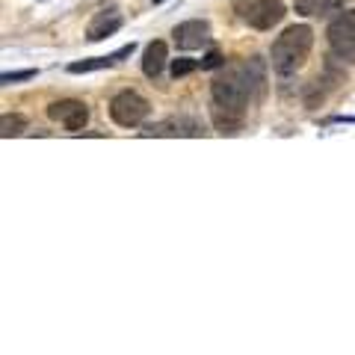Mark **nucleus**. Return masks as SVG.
I'll list each match as a JSON object with an SVG mask.
<instances>
[{
  "mask_svg": "<svg viewBox=\"0 0 355 355\" xmlns=\"http://www.w3.org/2000/svg\"><path fill=\"white\" fill-rule=\"evenodd\" d=\"M166 60H169V48H166V42H151L148 48H146V53H142V71H146V77H160V71H163V65H166Z\"/></svg>",
  "mask_w": 355,
  "mask_h": 355,
  "instance_id": "11",
  "label": "nucleus"
},
{
  "mask_svg": "<svg viewBox=\"0 0 355 355\" xmlns=\"http://www.w3.org/2000/svg\"><path fill=\"white\" fill-rule=\"evenodd\" d=\"M234 12L252 30H272L284 21L287 6L282 0H234Z\"/></svg>",
  "mask_w": 355,
  "mask_h": 355,
  "instance_id": "3",
  "label": "nucleus"
},
{
  "mask_svg": "<svg viewBox=\"0 0 355 355\" xmlns=\"http://www.w3.org/2000/svg\"><path fill=\"white\" fill-rule=\"evenodd\" d=\"M125 24V18H121L119 9H101L92 21H89V30H86V39L89 42H101L107 36H113V33Z\"/></svg>",
  "mask_w": 355,
  "mask_h": 355,
  "instance_id": "8",
  "label": "nucleus"
},
{
  "mask_svg": "<svg viewBox=\"0 0 355 355\" xmlns=\"http://www.w3.org/2000/svg\"><path fill=\"white\" fill-rule=\"evenodd\" d=\"M263 89H266V65L261 57H252L246 62L228 65L210 86V95H214V107L246 113L254 98L263 95Z\"/></svg>",
  "mask_w": 355,
  "mask_h": 355,
  "instance_id": "1",
  "label": "nucleus"
},
{
  "mask_svg": "<svg viewBox=\"0 0 355 355\" xmlns=\"http://www.w3.org/2000/svg\"><path fill=\"white\" fill-rule=\"evenodd\" d=\"M130 53H133V42L125 44V48H119L116 53H110V57H95V60H83V62H71V65H69V71H71V74L101 71V69H110V65H116V62H121L125 57H130Z\"/></svg>",
  "mask_w": 355,
  "mask_h": 355,
  "instance_id": "10",
  "label": "nucleus"
},
{
  "mask_svg": "<svg viewBox=\"0 0 355 355\" xmlns=\"http://www.w3.org/2000/svg\"><path fill=\"white\" fill-rule=\"evenodd\" d=\"M216 65H222V57H219L216 51H210L207 57L202 60V69H216Z\"/></svg>",
  "mask_w": 355,
  "mask_h": 355,
  "instance_id": "16",
  "label": "nucleus"
},
{
  "mask_svg": "<svg viewBox=\"0 0 355 355\" xmlns=\"http://www.w3.org/2000/svg\"><path fill=\"white\" fill-rule=\"evenodd\" d=\"M311 48H314V30H311L308 24H293V27H287L282 36L272 42V51H270L272 69L279 71L282 77L293 74L299 65L308 60Z\"/></svg>",
  "mask_w": 355,
  "mask_h": 355,
  "instance_id": "2",
  "label": "nucleus"
},
{
  "mask_svg": "<svg viewBox=\"0 0 355 355\" xmlns=\"http://www.w3.org/2000/svg\"><path fill=\"white\" fill-rule=\"evenodd\" d=\"M198 69L196 60H172V77H184V74H193Z\"/></svg>",
  "mask_w": 355,
  "mask_h": 355,
  "instance_id": "14",
  "label": "nucleus"
},
{
  "mask_svg": "<svg viewBox=\"0 0 355 355\" xmlns=\"http://www.w3.org/2000/svg\"><path fill=\"white\" fill-rule=\"evenodd\" d=\"M36 77V71L33 69H24V71H6L3 77H0V83H21V80H33Z\"/></svg>",
  "mask_w": 355,
  "mask_h": 355,
  "instance_id": "15",
  "label": "nucleus"
},
{
  "mask_svg": "<svg viewBox=\"0 0 355 355\" xmlns=\"http://www.w3.org/2000/svg\"><path fill=\"white\" fill-rule=\"evenodd\" d=\"M24 125H27V121L24 119H21V116H3V119H0V137H3V139H9V137H18V133H24Z\"/></svg>",
  "mask_w": 355,
  "mask_h": 355,
  "instance_id": "13",
  "label": "nucleus"
},
{
  "mask_svg": "<svg viewBox=\"0 0 355 355\" xmlns=\"http://www.w3.org/2000/svg\"><path fill=\"white\" fill-rule=\"evenodd\" d=\"M48 116L53 121H60L65 130H83L86 121H89V110L83 101H77V98H62V101H53L48 107Z\"/></svg>",
  "mask_w": 355,
  "mask_h": 355,
  "instance_id": "6",
  "label": "nucleus"
},
{
  "mask_svg": "<svg viewBox=\"0 0 355 355\" xmlns=\"http://www.w3.org/2000/svg\"><path fill=\"white\" fill-rule=\"evenodd\" d=\"M210 116H214V128L222 137H237L243 130V121L246 113H237V110H225V107H210Z\"/></svg>",
  "mask_w": 355,
  "mask_h": 355,
  "instance_id": "9",
  "label": "nucleus"
},
{
  "mask_svg": "<svg viewBox=\"0 0 355 355\" xmlns=\"http://www.w3.org/2000/svg\"><path fill=\"white\" fill-rule=\"evenodd\" d=\"M154 3H163V0H154Z\"/></svg>",
  "mask_w": 355,
  "mask_h": 355,
  "instance_id": "17",
  "label": "nucleus"
},
{
  "mask_svg": "<svg viewBox=\"0 0 355 355\" xmlns=\"http://www.w3.org/2000/svg\"><path fill=\"white\" fill-rule=\"evenodd\" d=\"M338 9H340V0H296V12L305 18L329 15V12H338Z\"/></svg>",
  "mask_w": 355,
  "mask_h": 355,
  "instance_id": "12",
  "label": "nucleus"
},
{
  "mask_svg": "<svg viewBox=\"0 0 355 355\" xmlns=\"http://www.w3.org/2000/svg\"><path fill=\"white\" fill-rule=\"evenodd\" d=\"M148 101L142 95H137V92H119L113 101H110V116H113V121L116 125H121V128H137V125H142L146 121V116H148Z\"/></svg>",
  "mask_w": 355,
  "mask_h": 355,
  "instance_id": "4",
  "label": "nucleus"
},
{
  "mask_svg": "<svg viewBox=\"0 0 355 355\" xmlns=\"http://www.w3.org/2000/svg\"><path fill=\"white\" fill-rule=\"evenodd\" d=\"M329 44L340 60L355 62V9L340 12L335 21L329 24Z\"/></svg>",
  "mask_w": 355,
  "mask_h": 355,
  "instance_id": "5",
  "label": "nucleus"
},
{
  "mask_svg": "<svg viewBox=\"0 0 355 355\" xmlns=\"http://www.w3.org/2000/svg\"><path fill=\"white\" fill-rule=\"evenodd\" d=\"M172 36L181 51H198L210 42V24L207 21H184V24L175 27Z\"/></svg>",
  "mask_w": 355,
  "mask_h": 355,
  "instance_id": "7",
  "label": "nucleus"
}]
</instances>
